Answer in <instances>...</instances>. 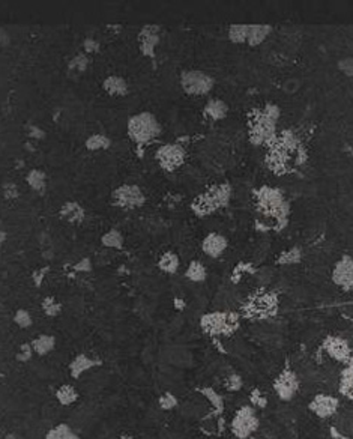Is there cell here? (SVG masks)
Segmentation results:
<instances>
[{
    "label": "cell",
    "instance_id": "6da1fadb",
    "mask_svg": "<svg viewBox=\"0 0 353 439\" xmlns=\"http://www.w3.org/2000/svg\"><path fill=\"white\" fill-rule=\"evenodd\" d=\"M128 135L132 141H135L138 146H143L154 138H157L161 134V125L157 121V118L149 112H141L138 115H134L128 121Z\"/></svg>",
    "mask_w": 353,
    "mask_h": 439
},
{
    "label": "cell",
    "instance_id": "7a4b0ae2",
    "mask_svg": "<svg viewBox=\"0 0 353 439\" xmlns=\"http://www.w3.org/2000/svg\"><path fill=\"white\" fill-rule=\"evenodd\" d=\"M260 420L256 414V409L249 405L240 406L235 412L230 421V432L237 439H248L254 432H257Z\"/></svg>",
    "mask_w": 353,
    "mask_h": 439
},
{
    "label": "cell",
    "instance_id": "3957f363",
    "mask_svg": "<svg viewBox=\"0 0 353 439\" xmlns=\"http://www.w3.org/2000/svg\"><path fill=\"white\" fill-rule=\"evenodd\" d=\"M239 325V316L232 312L209 313L201 317V328L211 335H229Z\"/></svg>",
    "mask_w": 353,
    "mask_h": 439
},
{
    "label": "cell",
    "instance_id": "277c9868",
    "mask_svg": "<svg viewBox=\"0 0 353 439\" xmlns=\"http://www.w3.org/2000/svg\"><path fill=\"white\" fill-rule=\"evenodd\" d=\"M180 86L188 95L201 96L212 90L214 87V78L203 71H183L180 74Z\"/></svg>",
    "mask_w": 353,
    "mask_h": 439
},
{
    "label": "cell",
    "instance_id": "5b68a950",
    "mask_svg": "<svg viewBox=\"0 0 353 439\" xmlns=\"http://www.w3.org/2000/svg\"><path fill=\"white\" fill-rule=\"evenodd\" d=\"M155 158L164 170L173 172L185 163L186 152L179 143H169V144H163L157 151Z\"/></svg>",
    "mask_w": 353,
    "mask_h": 439
},
{
    "label": "cell",
    "instance_id": "8992f818",
    "mask_svg": "<svg viewBox=\"0 0 353 439\" xmlns=\"http://www.w3.org/2000/svg\"><path fill=\"white\" fill-rule=\"evenodd\" d=\"M113 205L125 209H134L144 205L146 197L137 185H120L112 192Z\"/></svg>",
    "mask_w": 353,
    "mask_h": 439
},
{
    "label": "cell",
    "instance_id": "52a82bcc",
    "mask_svg": "<svg viewBox=\"0 0 353 439\" xmlns=\"http://www.w3.org/2000/svg\"><path fill=\"white\" fill-rule=\"evenodd\" d=\"M274 391L283 402H290L299 389V379L292 369H284L274 380Z\"/></svg>",
    "mask_w": 353,
    "mask_h": 439
},
{
    "label": "cell",
    "instance_id": "ba28073f",
    "mask_svg": "<svg viewBox=\"0 0 353 439\" xmlns=\"http://www.w3.org/2000/svg\"><path fill=\"white\" fill-rule=\"evenodd\" d=\"M323 351L329 355V358H332L334 361L347 364L352 358V349L347 340L338 337V335H328L325 337L323 343H322Z\"/></svg>",
    "mask_w": 353,
    "mask_h": 439
},
{
    "label": "cell",
    "instance_id": "9c48e42d",
    "mask_svg": "<svg viewBox=\"0 0 353 439\" xmlns=\"http://www.w3.org/2000/svg\"><path fill=\"white\" fill-rule=\"evenodd\" d=\"M338 399L329 394H317L313 397V400L308 403V409L322 420H326L329 417H332L337 409H338Z\"/></svg>",
    "mask_w": 353,
    "mask_h": 439
},
{
    "label": "cell",
    "instance_id": "30bf717a",
    "mask_svg": "<svg viewBox=\"0 0 353 439\" xmlns=\"http://www.w3.org/2000/svg\"><path fill=\"white\" fill-rule=\"evenodd\" d=\"M332 281L343 290L353 289V257L343 256L332 269Z\"/></svg>",
    "mask_w": 353,
    "mask_h": 439
},
{
    "label": "cell",
    "instance_id": "8fae6325",
    "mask_svg": "<svg viewBox=\"0 0 353 439\" xmlns=\"http://www.w3.org/2000/svg\"><path fill=\"white\" fill-rule=\"evenodd\" d=\"M160 32H161V27L157 24H147L140 30V33H138L140 52L144 56H147V58L155 56V47L160 42Z\"/></svg>",
    "mask_w": 353,
    "mask_h": 439
},
{
    "label": "cell",
    "instance_id": "7c38bea8",
    "mask_svg": "<svg viewBox=\"0 0 353 439\" xmlns=\"http://www.w3.org/2000/svg\"><path fill=\"white\" fill-rule=\"evenodd\" d=\"M101 364H103L101 360H93L92 357H89L86 354H78L69 363V373H71V377L80 379L86 372H89L93 367L101 366Z\"/></svg>",
    "mask_w": 353,
    "mask_h": 439
},
{
    "label": "cell",
    "instance_id": "4fadbf2b",
    "mask_svg": "<svg viewBox=\"0 0 353 439\" xmlns=\"http://www.w3.org/2000/svg\"><path fill=\"white\" fill-rule=\"evenodd\" d=\"M203 253L212 259H218L227 249V239L221 233H209L201 242Z\"/></svg>",
    "mask_w": 353,
    "mask_h": 439
},
{
    "label": "cell",
    "instance_id": "5bb4252c",
    "mask_svg": "<svg viewBox=\"0 0 353 439\" xmlns=\"http://www.w3.org/2000/svg\"><path fill=\"white\" fill-rule=\"evenodd\" d=\"M208 200L211 202L212 208L217 211L218 208H224L232 197V188L229 184H221V185H214L205 192Z\"/></svg>",
    "mask_w": 353,
    "mask_h": 439
},
{
    "label": "cell",
    "instance_id": "9a60e30c",
    "mask_svg": "<svg viewBox=\"0 0 353 439\" xmlns=\"http://www.w3.org/2000/svg\"><path fill=\"white\" fill-rule=\"evenodd\" d=\"M60 217L71 224H80L84 220V209L77 202H66L60 208Z\"/></svg>",
    "mask_w": 353,
    "mask_h": 439
},
{
    "label": "cell",
    "instance_id": "2e32d148",
    "mask_svg": "<svg viewBox=\"0 0 353 439\" xmlns=\"http://www.w3.org/2000/svg\"><path fill=\"white\" fill-rule=\"evenodd\" d=\"M104 90L112 96H125L128 93V83L119 75H110L103 83Z\"/></svg>",
    "mask_w": 353,
    "mask_h": 439
},
{
    "label": "cell",
    "instance_id": "e0dca14e",
    "mask_svg": "<svg viewBox=\"0 0 353 439\" xmlns=\"http://www.w3.org/2000/svg\"><path fill=\"white\" fill-rule=\"evenodd\" d=\"M229 107L224 101L221 100H211L206 106H205V116L209 118L211 121H221L227 116Z\"/></svg>",
    "mask_w": 353,
    "mask_h": 439
},
{
    "label": "cell",
    "instance_id": "ac0fdd59",
    "mask_svg": "<svg viewBox=\"0 0 353 439\" xmlns=\"http://www.w3.org/2000/svg\"><path fill=\"white\" fill-rule=\"evenodd\" d=\"M33 352L39 357H45L48 355L55 348H56V338L55 335H48V334H41L38 335L32 343Z\"/></svg>",
    "mask_w": 353,
    "mask_h": 439
},
{
    "label": "cell",
    "instance_id": "d6986e66",
    "mask_svg": "<svg viewBox=\"0 0 353 439\" xmlns=\"http://www.w3.org/2000/svg\"><path fill=\"white\" fill-rule=\"evenodd\" d=\"M269 32H271V26H266V24H249L246 44L251 45V47L260 45L266 39Z\"/></svg>",
    "mask_w": 353,
    "mask_h": 439
},
{
    "label": "cell",
    "instance_id": "ffe728a7",
    "mask_svg": "<svg viewBox=\"0 0 353 439\" xmlns=\"http://www.w3.org/2000/svg\"><path fill=\"white\" fill-rule=\"evenodd\" d=\"M338 391H340V394H341L343 397H346L347 400H353V367L352 366H346V369L341 370Z\"/></svg>",
    "mask_w": 353,
    "mask_h": 439
},
{
    "label": "cell",
    "instance_id": "44dd1931",
    "mask_svg": "<svg viewBox=\"0 0 353 439\" xmlns=\"http://www.w3.org/2000/svg\"><path fill=\"white\" fill-rule=\"evenodd\" d=\"M78 399V393L77 389L69 385V383H65L58 388L56 391V400L59 402L62 406H71L72 403H75Z\"/></svg>",
    "mask_w": 353,
    "mask_h": 439
},
{
    "label": "cell",
    "instance_id": "7402d4cb",
    "mask_svg": "<svg viewBox=\"0 0 353 439\" xmlns=\"http://www.w3.org/2000/svg\"><path fill=\"white\" fill-rule=\"evenodd\" d=\"M185 277L192 281V283H201L206 280L208 277V272H206V268L201 262L198 260H192L188 268H186V272H185Z\"/></svg>",
    "mask_w": 353,
    "mask_h": 439
},
{
    "label": "cell",
    "instance_id": "603a6c76",
    "mask_svg": "<svg viewBox=\"0 0 353 439\" xmlns=\"http://www.w3.org/2000/svg\"><path fill=\"white\" fill-rule=\"evenodd\" d=\"M158 268L166 274H176L179 269V257L176 253L166 251L158 260Z\"/></svg>",
    "mask_w": 353,
    "mask_h": 439
},
{
    "label": "cell",
    "instance_id": "cb8c5ba5",
    "mask_svg": "<svg viewBox=\"0 0 353 439\" xmlns=\"http://www.w3.org/2000/svg\"><path fill=\"white\" fill-rule=\"evenodd\" d=\"M45 179H47L45 178V173L41 172V170H38V169L30 170L29 175H27V178H26L29 187L33 189V191L39 192V194H44L45 192V188H47V181Z\"/></svg>",
    "mask_w": 353,
    "mask_h": 439
},
{
    "label": "cell",
    "instance_id": "d4e9b609",
    "mask_svg": "<svg viewBox=\"0 0 353 439\" xmlns=\"http://www.w3.org/2000/svg\"><path fill=\"white\" fill-rule=\"evenodd\" d=\"M45 439H80L78 435L72 430L71 426L60 423L58 426L52 427L47 433H45Z\"/></svg>",
    "mask_w": 353,
    "mask_h": 439
},
{
    "label": "cell",
    "instance_id": "484cf974",
    "mask_svg": "<svg viewBox=\"0 0 353 439\" xmlns=\"http://www.w3.org/2000/svg\"><path fill=\"white\" fill-rule=\"evenodd\" d=\"M101 244L107 249H116V250H122L123 247V236L119 232L118 229H112L107 233H104L101 236Z\"/></svg>",
    "mask_w": 353,
    "mask_h": 439
},
{
    "label": "cell",
    "instance_id": "4316f807",
    "mask_svg": "<svg viewBox=\"0 0 353 439\" xmlns=\"http://www.w3.org/2000/svg\"><path fill=\"white\" fill-rule=\"evenodd\" d=\"M112 144L110 138L104 134H93L86 140V148L89 151H106Z\"/></svg>",
    "mask_w": 353,
    "mask_h": 439
},
{
    "label": "cell",
    "instance_id": "83f0119b",
    "mask_svg": "<svg viewBox=\"0 0 353 439\" xmlns=\"http://www.w3.org/2000/svg\"><path fill=\"white\" fill-rule=\"evenodd\" d=\"M249 24H233L229 29V39L233 44H243L248 39Z\"/></svg>",
    "mask_w": 353,
    "mask_h": 439
},
{
    "label": "cell",
    "instance_id": "f1b7e54d",
    "mask_svg": "<svg viewBox=\"0 0 353 439\" xmlns=\"http://www.w3.org/2000/svg\"><path fill=\"white\" fill-rule=\"evenodd\" d=\"M201 391V394L212 403V406H214V409H215V412L217 414H221L223 412V409H224V402H223V397L217 393V391H214L212 388H201L200 389Z\"/></svg>",
    "mask_w": 353,
    "mask_h": 439
},
{
    "label": "cell",
    "instance_id": "f546056e",
    "mask_svg": "<svg viewBox=\"0 0 353 439\" xmlns=\"http://www.w3.org/2000/svg\"><path fill=\"white\" fill-rule=\"evenodd\" d=\"M42 310H44V313L47 314V316H50V317H55V316H58V314L60 313V310H62V306H60L59 301H56V298L55 297H47V298H44L42 300Z\"/></svg>",
    "mask_w": 353,
    "mask_h": 439
},
{
    "label": "cell",
    "instance_id": "4dcf8cb0",
    "mask_svg": "<svg viewBox=\"0 0 353 439\" xmlns=\"http://www.w3.org/2000/svg\"><path fill=\"white\" fill-rule=\"evenodd\" d=\"M158 405H160V408L163 411H172V409H175L177 406V397L173 393L167 391V393H164V394L160 396Z\"/></svg>",
    "mask_w": 353,
    "mask_h": 439
},
{
    "label": "cell",
    "instance_id": "1f68e13d",
    "mask_svg": "<svg viewBox=\"0 0 353 439\" xmlns=\"http://www.w3.org/2000/svg\"><path fill=\"white\" fill-rule=\"evenodd\" d=\"M87 65H89V58H87L84 53H80V55H77V56H74V58L71 59V62H69V65H68V68H69V71L83 72V71H86Z\"/></svg>",
    "mask_w": 353,
    "mask_h": 439
},
{
    "label": "cell",
    "instance_id": "d6a6232c",
    "mask_svg": "<svg viewBox=\"0 0 353 439\" xmlns=\"http://www.w3.org/2000/svg\"><path fill=\"white\" fill-rule=\"evenodd\" d=\"M300 250L299 249H289L284 253H281L280 259H278V263H283V265H292V263H297L300 260Z\"/></svg>",
    "mask_w": 353,
    "mask_h": 439
},
{
    "label": "cell",
    "instance_id": "836d02e7",
    "mask_svg": "<svg viewBox=\"0 0 353 439\" xmlns=\"http://www.w3.org/2000/svg\"><path fill=\"white\" fill-rule=\"evenodd\" d=\"M14 322H15L20 328H29V326H32V323H33L30 313H29L27 310H24V309L17 310V313H15V316H14Z\"/></svg>",
    "mask_w": 353,
    "mask_h": 439
},
{
    "label": "cell",
    "instance_id": "e575fe53",
    "mask_svg": "<svg viewBox=\"0 0 353 439\" xmlns=\"http://www.w3.org/2000/svg\"><path fill=\"white\" fill-rule=\"evenodd\" d=\"M32 355H33V348H32V345H29V343H23V345H20L15 358H17V361H20V363H27V361H30Z\"/></svg>",
    "mask_w": 353,
    "mask_h": 439
},
{
    "label": "cell",
    "instance_id": "d590c367",
    "mask_svg": "<svg viewBox=\"0 0 353 439\" xmlns=\"http://www.w3.org/2000/svg\"><path fill=\"white\" fill-rule=\"evenodd\" d=\"M243 382H242V377L239 375H230V376L226 379V388L232 393H236L242 388Z\"/></svg>",
    "mask_w": 353,
    "mask_h": 439
},
{
    "label": "cell",
    "instance_id": "8d00e7d4",
    "mask_svg": "<svg viewBox=\"0 0 353 439\" xmlns=\"http://www.w3.org/2000/svg\"><path fill=\"white\" fill-rule=\"evenodd\" d=\"M48 271H50V266H44L42 269H38V271H35V272L32 274V280H33V283H35L36 287H39V286L42 284L44 277L47 275Z\"/></svg>",
    "mask_w": 353,
    "mask_h": 439
},
{
    "label": "cell",
    "instance_id": "74e56055",
    "mask_svg": "<svg viewBox=\"0 0 353 439\" xmlns=\"http://www.w3.org/2000/svg\"><path fill=\"white\" fill-rule=\"evenodd\" d=\"M74 271L75 272H90L92 271V262H90V259H87V257L81 259L78 263L74 265Z\"/></svg>",
    "mask_w": 353,
    "mask_h": 439
},
{
    "label": "cell",
    "instance_id": "f35d334b",
    "mask_svg": "<svg viewBox=\"0 0 353 439\" xmlns=\"http://www.w3.org/2000/svg\"><path fill=\"white\" fill-rule=\"evenodd\" d=\"M249 402H251L253 405L259 406V408H265V406H266V399L262 396V393H260L259 389H254V391L251 393V396H249Z\"/></svg>",
    "mask_w": 353,
    "mask_h": 439
},
{
    "label": "cell",
    "instance_id": "ab89813d",
    "mask_svg": "<svg viewBox=\"0 0 353 439\" xmlns=\"http://www.w3.org/2000/svg\"><path fill=\"white\" fill-rule=\"evenodd\" d=\"M3 196H5V199H8V200H12V199H17L18 197V189H17V185H14V184H5L3 185Z\"/></svg>",
    "mask_w": 353,
    "mask_h": 439
},
{
    "label": "cell",
    "instance_id": "60d3db41",
    "mask_svg": "<svg viewBox=\"0 0 353 439\" xmlns=\"http://www.w3.org/2000/svg\"><path fill=\"white\" fill-rule=\"evenodd\" d=\"M27 134H29V137L33 138V140H41V138L45 137V132H44L41 128H38V126L35 125L27 126Z\"/></svg>",
    "mask_w": 353,
    "mask_h": 439
},
{
    "label": "cell",
    "instance_id": "b9f144b4",
    "mask_svg": "<svg viewBox=\"0 0 353 439\" xmlns=\"http://www.w3.org/2000/svg\"><path fill=\"white\" fill-rule=\"evenodd\" d=\"M83 47H84V52H86V53H89V55H92V53H96V52L99 50V44H98L95 39H92V38H87V39H84V44H83Z\"/></svg>",
    "mask_w": 353,
    "mask_h": 439
},
{
    "label": "cell",
    "instance_id": "7bdbcfd3",
    "mask_svg": "<svg viewBox=\"0 0 353 439\" xmlns=\"http://www.w3.org/2000/svg\"><path fill=\"white\" fill-rule=\"evenodd\" d=\"M340 69L347 74L349 77H353V58H346L340 62Z\"/></svg>",
    "mask_w": 353,
    "mask_h": 439
},
{
    "label": "cell",
    "instance_id": "ee69618b",
    "mask_svg": "<svg viewBox=\"0 0 353 439\" xmlns=\"http://www.w3.org/2000/svg\"><path fill=\"white\" fill-rule=\"evenodd\" d=\"M9 35L6 33V30H2L0 29V45H8L9 44Z\"/></svg>",
    "mask_w": 353,
    "mask_h": 439
},
{
    "label": "cell",
    "instance_id": "f6af8a7d",
    "mask_svg": "<svg viewBox=\"0 0 353 439\" xmlns=\"http://www.w3.org/2000/svg\"><path fill=\"white\" fill-rule=\"evenodd\" d=\"M5 238H6V235H5L3 232H0V244H2V241H3Z\"/></svg>",
    "mask_w": 353,
    "mask_h": 439
},
{
    "label": "cell",
    "instance_id": "bcb514c9",
    "mask_svg": "<svg viewBox=\"0 0 353 439\" xmlns=\"http://www.w3.org/2000/svg\"><path fill=\"white\" fill-rule=\"evenodd\" d=\"M120 439H134V438H132L131 435H122V436H120Z\"/></svg>",
    "mask_w": 353,
    "mask_h": 439
},
{
    "label": "cell",
    "instance_id": "7dc6e473",
    "mask_svg": "<svg viewBox=\"0 0 353 439\" xmlns=\"http://www.w3.org/2000/svg\"><path fill=\"white\" fill-rule=\"evenodd\" d=\"M249 439H256V438H249Z\"/></svg>",
    "mask_w": 353,
    "mask_h": 439
}]
</instances>
